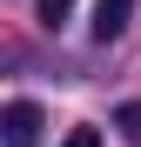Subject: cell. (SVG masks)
<instances>
[{
    "instance_id": "cell-1",
    "label": "cell",
    "mask_w": 141,
    "mask_h": 147,
    "mask_svg": "<svg viewBox=\"0 0 141 147\" xmlns=\"http://www.w3.org/2000/svg\"><path fill=\"white\" fill-rule=\"evenodd\" d=\"M40 127H47V114H40L34 100H14L7 114H0V134H7V147H34V140H40Z\"/></svg>"
},
{
    "instance_id": "cell-2",
    "label": "cell",
    "mask_w": 141,
    "mask_h": 147,
    "mask_svg": "<svg viewBox=\"0 0 141 147\" xmlns=\"http://www.w3.org/2000/svg\"><path fill=\"white\" fill-rule=\"evenodd\" d=\"M128 13H134V0H94V20H87V34L101 40V47H108V40H121V34H128Z\"/></svg>"
},
{
    "instance_id": "cell-3",
    "label": "cell",
    "mask_w": 141,
    "mask_h": 147,
    "mask_svg": "<svg viewBox=\"0 0 141 147\" xmlns=\"http://www.w3.org/2000/svg\"><path fill=\"white\" fill-rule=\"evenodd\" d=\"M67 13H74V0H40V27H67Z\"/></svg>"
},
{
    "instance_id": "cell-4",
    "label": "cell",
    "mask_w": 141,
    "mask_h": 147,
    "mask_svg": "<svg viewBox=\"0 0 141 147\" xmlns=\"http://www.w3.org/2000/svg\"><path fill=\"white\" fill-rule=\"evenodd\" d=\"M114 127H121V134H128V140H141V100H128V107H121V114H114Z\"/></svg>"
},
{
    "instance_id": "cell-5",
    "label": "cell",
    "mask_w": 141,
    "mask_h": 147,
    "mask_svg": "<svg viewBox=\"0 0 141 147\" xmlns=\"http://www.w3.org/2000/svg\"><path fill=\"white\" fill-rule=\"evenodd\" d=\"M61 147H101V134H94V127H74V134H67Z\"/></svg>"
}]
</instances>
